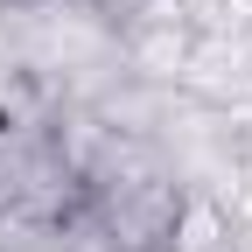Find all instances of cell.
Wrapping results in <instances>:
<instances>
[{"label": "cell", "mask_w": 252, "mask_h": 252, "mask_svg": "<svg viewBox=\"0 0 252 252\" xmlns=\"http://www.w3.org/2000/svg\"><path fill=\"white\" fill-rule=\"evenodd\" d=\"M112 42H119V70L133 84L175 91L189 56H196V42H203V28L189 21L182 0H140L126 21H112Z\"/></svg>", "instance_id": "cell-1"}, {"label": "cell", "mask_w": 252, "mask_h": 252, "mask_svg": "<svg viewBox=\"0 0 252 252\" xmlns=\"http://www.w3.org/2000/svg\"><path fill=\"white\" fill-rule=\"evenodd\" d=\"M161 252H238V217H231V203L210 196V189H182Z\"/></svg>", "instance_id": "cell-2"}, {"label": "cell", "mask_w": 252, "mask_h": 252, "mask_svg": "<svg viewBox=\"0 0 252 252\" xmlns=\"http://www.w3.org/2000/svg\"><path fill=\"white\" fill-rule=\"evenodd\" d=\"M84 7H98L105 21H126V14H133V7H140V0H84Z\"/></svg>", "instance_id": "cell-3"}]
</instances>
